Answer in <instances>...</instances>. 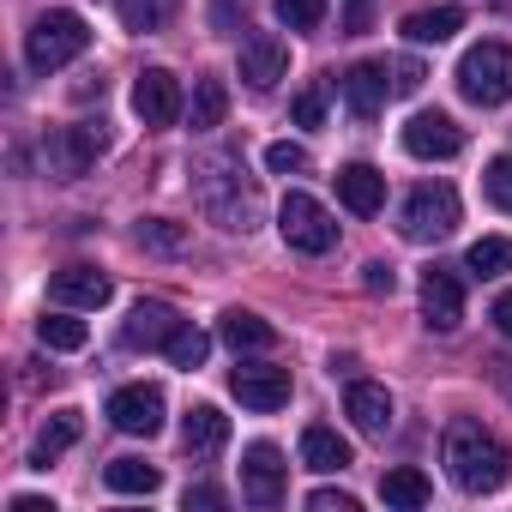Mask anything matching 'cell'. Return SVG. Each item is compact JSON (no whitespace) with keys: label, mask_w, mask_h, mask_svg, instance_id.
Masks as SVG:
<instances>
[{"label":"cell","mask_w":512,"mask_h":512,"mask_svg":"<svg viewBox=\"0 0 512 512\" xmlns=\"http://www.w3.org/2000/svg\"><path fill=\"white\" fill-rule=\"evenodd\" d=\"M163 356H169L175 368H187V374H193V368H205V356H211V332H199V326H187V320H181V332L169 338V350H163Z\"/></svg>","instance_id":"obj_30"},{"label":"cell","mask_w":512,"mask_h":512,"mask_svg":"<svg viewBox=\"0 0 512 512\" xmlns=\"http://www.w3.org/2000/svg\"><path fill=\"white\" fill-rule=\"evenodd\" d=\"M175 332H181V320H175L169 302H139V308L127 314V326H121V338H127L133 350H169Z\"/></svg>","instance_id":"obj_18"},{"label":"cell","mask_w":512,"mask_h":512,"mask_svg":"<svg viewBox=\"0 0 512 512\" xmlns=\"http://www.w3.org/2000/svg\"><path fill=\"white\" fill-rule=\"evenodd\" d=\"M482 193H488L500 211H512V151L488 163V175H482Z\"/></svg>","instance_id":"obj_35"},{"label":"cell","mask_w":512,"mask_h":512,"mask_svg":"<svg viewBox=\"0 0 512 512\" xmlns=\"http://www.w3.org/2000/svg\"><path fill=\"white\" fill-rule=\"evenodd\" d=\"M494 326H500V338H512V290L506 296H494V314H488Z\"/></svg>","instance_id":"obj_41"},{"label":"cell","mask_w":512,"mask_h":512,"mask_svg":"<svg viewBox=\"0 0 512 512\" xmlns=\"http://www.w3.org/2000/svg\"><path fill=\"white\" fill-rule=\"evenodd\" d=\"M133 115H139L145 127H175V121L187 115L181 79H175L169 67H145V73L133 79Z\"/></svg>","instance_id":"obj_8"},{"label":"cell","mask_w":512,"mask_h":512,"mask_svg":"<svg viewBox=\"0 0 512 512\" xmlns=\"http://www.w3.org/2000/svg\"><path fill=\"white\" fill-rule=\"evenodd\" d=\"M272 13H278L290 31H320V25H326V0H272Z\"/></svg>","instance_id":"obj_33"},{"label":"cell","mask_w":512,"mask_h":512,"mask_svg":"<svg viewBox=\"0 0 512 512\" xmlns=\"http://www.w3.org/2000/svg\"><path fill=\"white\" fill-rule=\"evenodd\" d=\"M398 229H404V241H446V235L458 229V193H452L446 181L410 187V199H404V211H398Z\"/></svg>","instance_id":"obj_5"},{"label":"cell","mask_w":512,"mask_h":512,"mask_svg":"<svg viewBox=\"0 0 512 512\" xmlns=\"http://www.w3.org/2000/svg\"><path fill=\"white\" fill-rule=\"evenodd\" d=\"M133 235H139V247H151V253H181V247H187V229L169 223V217H145Z\"/></svg>","instance_id":"obj_32"},{"label":"cell","mask_w":512,"mask_h":512,"mask_svg":"<svg viewBox=\"0 0 512 512\" xmlns=\"http://www.w3.org/2000/svg\"><path fill=\"white\" fill-rule=\"evenodd\" d=\"M422 320L434 332H458L464 326V284L452 266H428L422 272Z\"/></svg>","instance_id":"obj_12"},{"label":"cell","mask_w":512,"mask_h":512,"mask_svg":"<svg viewBox=\"0 0 512 512\" xmlns=\"http://www.w3.org/2000/svg\"><path fill=\"white\" fill-rule=\"evenodd\" d=\"M103 482H109L115 494H157V488H163L157 464H145V458H109V464H103Z\"/></svg>","instance_id":"obj_28"},{"label":"cell","mask_w":512,"mask_h":512,"mask_svg":"<svg viewBox=\"0 0 512 512\" xmlns=\"http://www.w3.org/2000/svg\"><path fill=\"white\" fill-rule=\"evenodd\" d=\"M338 91H344V103H350V115H380L386 109V67L380 61H356L344 79H338Z\"/></svg>","instance_id":"obj_19"},{"label":"cell","mask_w":512,"mask_h":512,"mask_svg":"<svg viewBox=\"0 0 512 512\" xmlns=\"http://www.w3.org/2000/svg\"><path fill=\"white\" fill-rule=\"evenodd\" d=\"M217 338L241 356V350H272L278 344V326L272 320H260V314H247V308H229L223 320H217Z\"/></svg>","instance_id":"obj_21"},{"label":"cell","mask_w":512,"mask_h":512,"mask_svg":"<svg viewBox=\"0 0 512 512\" xmlns=\"http://www.w3.org/2000/svg\"><path fill=\"white\" fill-rule=\"evenodd\" d=\"M79 434H85L79 410H55V416L37 428V440H31V464H37V470H49V464H55V458H61V452L79 440Z\"/></svg>","instance_id":"obj_22"},{"label":"cell","mask_w":512,"mask_h":512,"mask_svg":"<svg viewBox=\"0 0 512 512\" xmlns=\"http://www.w3.org/2000/svg\"><path fill=\"white\" fill-rule=\"evenodd\" d=\"M229 392H235L247 410L272 416V410H284V404H290V368H272V362H241V368L229 374Z\"/></svg>","instance_id":"obj_11"},{"label":"cell","mask_w":512,"mask_h":512,"mask_svg":"<svg viewBox=\"0 0 512 512\" xmlns=\"http://www.w3.org/2000/svg\"><path fill=\"white\" fill-rule=\"evenodd\" d=\"M187 506H223V494L217 488H187Z\"/></svg>","instance_id":"obj_43"},{"label":"cell","mask_w":512,"mask_h":512,"mask_svg":"<svg viewBox=\"0 0 512 512\" xmlns=\"http://www.w3.org/2000/svg\"><path fill=\"white\" fill-rule=\"evenodd\" d=\"M464 31V7H422L404 19V37L410 43H452Z\"/></svg>","instance_id":"obj_23"},{"label":"cell","mask_w":512,"mask_h":512,"mask_svg":"<svg viewBox=\"0 0 512 512\" xmlns=\"http://www.w3.org/2000/svg\"><path fill=\"white\" fill-rule=\"evenodd\" d=\"M169 13H175V0H121V25L127 31H163L169 25Z\"/></svg>","instance_id":"obj_31"},{"label":"cell","mask_w":512,"mask_h":512,"mask_svg":"<svg viewBox=\"0 0 512 512\" xmlns=\"http://www.w3.org/2000/svg\"><path fill=\"white\" fill-rule=\"evenodd\" d=\"M290 115H296V127H320V121H326V85H308V91L290 103Z\"/></svg>","instance_id":"obj_36"},{"label":"cell","mask_w":512,"mask_h":512,"mask_svg":"<svg viewBox=\"0 0 512 512\" xmlns=\"http://www.w3.org/2000/svg\"><path fill=\"white\" fill-rule=\"evenodd\" d=\"M49 296H55L61 308H103V302L115 296V284H109V272H97V266H61V272L49 278Z\"/></svg>","instance_id":"obj_14"},{"label":"cell","mask_w":512,"mask_h":512,"mask_svg":"<svg viewBox=\"0 0 512 512\" xmlns=\"http://www.w3.org/2000/svg\"><path fill=\"white\" fill-rule=\"evenodd\" d=\"M308 512H356V494H344V488H314V494H308Z\"/></svg>","instance_id":"obj_38"},{"label":"cell","mask_w":512,"mask_h":512,"mask_svg":"<svg viewBox=\"0 0 512 512\" xmlns=\"http://www.w3.org/2000/svg\"><path fill=\"white\" fill-rule=\"evenodd\" d=\"M193 193H199L205 217L223 223V229H235V235H247L253 223H260V187H253V175H247L235 157L199 163V169H193Z\"/></svg>","instance_id":"obj_1"},{"label":"cell","mask_w":512,"mask_h":512,"mask_svg":"<svg viewBox=\"0 0 512 512\" xmlns=\"http://www.w3.org/2000/svg\"><path fill=\"white\" fill-rule=\"evenodd\" d=\"M308 163H314V157H308V145H296V139H278V145L266 151V169H272V175H302Z\"/></svg>","instance_id":"obj_34"},{"label":"cell","mask_w":512,"mask_h":512,"mask_svg":"<svg viewBox=\"0 0 512 512\" xmlns=\"http://www.w3.org/2000/svg\"><path fill=\"white\" fill-rule=\"evenodd\" d=\"M85 49H91V25H85L73 7H49V13H37L31 31H25V61H31V73H61V67L79 61Z\"/></svg>","instance_id":"obj_3"},{"label":"cell","mask_w":512,"mask_h":512,"mask_svg":"<svg viewBox=\"0 0 512 512\" xmlns=\"http://www.w3.org/2000/svg\"><path fill=\"white\" fill-rule=\"evenodd\" d=\"M37 338H43V350H85L91 344V326L73 320V314H43L37 320Z\"/></svg>","instance_id":"obj_29"},{"label":"cell","mask_w":512,"mask_h":512,"mask_svg":"<svg viewBox=\"0 0 512 512\" xmlns=\"http://www.w3.org/2000/svg\"><path fill=\"white\" fill-rule=\"evenodd\" d=\"M464 272H470V278H506V272H512V235H482V241H470Z\"/></svg>","instance_id":"obj_27"},{"label":"cell","mask_w":512,"mask_h":512,"mask_svg":"<svg viewBox=\"0 0 512 512\" xmlns=\"http://www.w3.org/2000/svg\"><path fill=\"white\" fill-rule=\"evenodd\" d=\"M362 290H368V296H392V290H398V272H392L386 260H368V266H362Z\"/></svg>","instance_id":"obj_37"},{"label":"cell","mask_w":512,"mask_h":512,"mask_svg":"<svg viewBox=\"0 0 512 512\" xmlns=\"http://www.w3.org/2000/svg\"><path fill=\"white\" fill-rule=\"evenodd\" d=\"M278 235L296 247V253H332L338 247V223H332V211L314 199V193H284V205H278Z\"/></svg>","instance_id":"obj_6"},{"label":"cell","mask_w":512,"mask_h":512,"mask_svg":"<svg viewBox=\"0 0 512 512\" xmlns=\"http://www.w3.org/2000/svg\"><path fill=\"white\" fill-rule=\"evenodd\" d=\"M223 440H229V416H223L217 404H193V410L181 416V446H187L193 458L223 452Z\"/></svg>","instance_id":"obj_20"},{"label":"cell","mask_w":512,"mask_h":512,"mask_svg":"<svg viewBox=\"0 0 512 512\" xmlns=\"http://www.w3.org/2000/svg\"><path fill=\"white\" fill-rule=\"evenodd\" d=\"M284 476H290L284 452L272 440H253L247 458H241V500L247 506H278L284 500Z\"/></svg>","instance_id":"obj_9"},{"label":"cell","mask_w":512,"mask_h":512,"mask_svg":"<svg viewBox=\"0 0 512 512\" xmlns=\"http://www.w3.org/2000/svg\"><path fill=\"white\" fill-rule=\"evenodd\" d=\"M13 512H55V500H43V494H13Z\"/></svg>","instance_id":"obj_42"},{"label":"cell","mask_w":512,"mask_h":512,"mask_svg":"<svg viewBox=\"0 0 512 512\" xmlns=\"http://www.w3.org/2000/svg\"><path fill=\"white\" fill-rule=\"evenodd\" d=\"M302 464L308 470H344L350 464V440L338 434V428H302Z\"/></svg>","instance_id":"obj_24"},{"label":"cell","mask_w":512,"mask_h":512,"mask_svg":"<svg viewBox=\"0 0 512 512\" xmlns=\"http://www.w3.org/2000/svg\"><path fill=\"white\" fill-rule=\"evenodd\" d=\"M223 115H229L223 79H199L193 97H187V127H193V133H211V127H223Z\"/></svg>","instance_id":"obj_26"},{"label":"cell","mask_w":512,"mask_h":512,"mask_svg":"<svg viewBox=\"0 0 512 512\" xmlns=\"http://www.w3.org/2000/svg\"><path fill=\"white\" fill-rule=\"evenodd\" d=\"M404 151L422 157V163H446V157L464 151V127L452 115H440V109H422V115L404 121Z\"/></svg>","instance_id":"obj_10"},{"label":"cell","mask_w":512,"mask_h":512,"mask_svg":"<svg viewBox=\"0 0 512 512\" xmlns=\"http://www.w3.org/2000/svg\"><path fill=\"white\" fill-rule=\"evenodd\" d=\"M416 85H422V67H416V61H398V67H392V91H404V97H410Z\"/></svg>","instance_id":"obj_40"},{"label":"cell","mask_w":512,"mask_h":512,"mask_svg":"<svg viewBox=\"0 0 512 512\" xmlns=\"http://www.w3.org/2000/svg\"><path fill=\"white\" fill-rule=\"evenodd\" d=\"M103 151H109V121H73L61 133H49V145H43L49 175H61V181H79Z\"/></svg>","instance_id":"obj_7"},{"label":"cell","mask_w":512,"mask_h":512,"mask_svg":"<svg viewBox=\"0 0 512 512\" xmlns=\"http://www.w3.org/2000/svg\"><path fill=\"white\" fill-rule=\"evenodd\" d=\"M344 416H350L368 440H386V434H392V392L374 386V380H350V392H344Z\"/></svg>","instance_id":"obj_15"},{"label":"cell","mask_w":512,"mask_h":512,"mask_svg":"<svg viewBox=\"0 0 512 512\" xmlns=\"http://www.w3.org/2000/svg\"><path fill=\"white\" fill-rule=\"evenodd\" d=\"M109 422L121 428V434H139V440H151L157 428H163V392L157 386H121L115 398H109Z\"/></svg>","instance_id":"obj_13"},{"label":"cell","mask_w":512,"mask_h":512,"mask_svg":"<svg viewBox=\"0 0 512 512\" xmlns=\"http://www.w3.org/2000/svg\"><path fill=\"white\" fill-rule=\"evenodd\" d=\"M440 452H446V476H452L464 494H494V488L506 482V470H512L500 434H488L482 422H452Z\"/></svg>","instance_id":"obj_2"},{"label":"cell","mask_w":512,"mask_h":512,"mask_svg":"<svg viewBox=\"0 0 512 512\" xmlns=\"http://www.w3.org/2000/svg\"><path fill=\"white\" fill-rule=\"evenodd\" d=\"M380 500H386V506H404V512H416V506H428V500H434V482H428L422 470L398 464V470H386V476H380Z\"/></svg>","instance_id":"obj_25"},{"label":"cell","mask_w":512,"mask_h":512,"mask_svg":"<svg viewBox=\"0 0 512 512\" xmlns=\"http://www.w3.org/2000/svg\"><path fill=\"white\" fill-rule=\"evenodd\" d=\"M284 73H290V49H284L272 31H260V37L241 43V79H247L253 91H272Z\"/></svg>","instance_id":"obj_16"},{"label":"cell","mask_w":512,"mask_h":512,"mask_svg":"<svg viewBox=\"0 0 512 512\" xmlns=\"http://www.w3.org/2000/svg\"><path fill=\"white\" fill-rule=\"evenodd\" d=\"M332 181H338L344 211H356V217H380V205H386V175H380L374 163H344Z\"/></svg>","instance_id":"obj_17"},{"label":"cell","mask_w":512,"mask_h":512,"mask_svg":"<svg viewBox=\"0 0 512 512\" xmlns=\"http://www.w3.org/2000/svg\"><path fill=\"white\" fill-rule=\"evenodd\" d=\"M458 91H464V103H476V109L512 103V49H506V43H476V49H464V61H458Z\"/></svg>","instance_id":"obj_4"},{"label":"cell","mask_w":512,"mask_h":512,"mask_svg":"<svg viewBox=\"0 0 512 512\" xmlns=\"http://www.w3.org/2000/svg\"><path fill=\"white\" fill-rule=\"evenodd\" d=\"M368 25H374V0H344V31L362 37Z\"/></svg>","instance_id":"obj_39"}]
</instances>
